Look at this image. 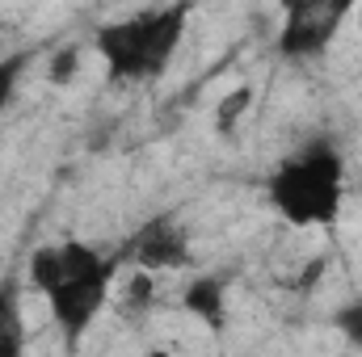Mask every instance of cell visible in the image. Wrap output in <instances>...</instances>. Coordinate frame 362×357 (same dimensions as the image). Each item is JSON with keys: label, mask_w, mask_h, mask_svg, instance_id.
I'll return each mask as SVG.
<instances>
[{"label": "cell", "mask_w": 362, "mask_h": 357, "mask_svg": "<svg viewBox=\"0 0 362 357\" xmlns=\"http://www.w3.org/2000/svg\"><path fill=\"white\" fill-rule=\"evenodd\" d=\"M270 206L291 227H333L346 202V160L329 139L303 143L266 181Z\"/></svg>", "instance_id": "1"}, {"label": "cell", "mask_w": 362, "mask_h": 357, "mask_svg": "<svg viewBox=\"0 0 362 357\" xmlns=\"http://www.w3.org/2000/svg\"><path fill=\"white\" fill-rule=\"evenodd\" d=\"M185 17H189V0L101 25L97 30V55L105 59L110 80L139 85V80L165 76V68L173 63L181 34H185Z\"/></svg>", "instance_id": "2"}, {"label": "cell", "mask_w": 362, "mask_h": 357, "mask_svg": "<svg viewBox=\"0 0 362 357\" xmlns=\"http://www.w3.org/2000/svg\"><path fill=\"white\" fill-rule=\"evenodd\" d=\"M64 277L42 294L51 307L55 328L64 332V345L76 349V341L93 328V320L101 315L105 298H110V282L118 273L114 257H101L93 244L81 240H64Z\"/></svg>", "instance_id": "3"}, {"label": "cell", "mask_w": 362, "mask_h": 357, "mask_svg": "<svg viewBox=\"0 0 362 357\" xmlns=\"http://www.w3.org/2000/svg\"><path fill=\"white\" fill-rule=\"evenodd\" d=\"M282 4V30H278V55L282 59H320L333 38L341 34V21L358 0H278Z\"/></svg>", "instance_id": "4"}, {"label": "cell", "mask_w": 362, "mask_h": 357, "mask_svg": "<svg viewBox=\"0 0 362 357\" xmlns=\"http://www.w3.org/2000/svg\"><path fill=\"white\" fill-rule=\"evenodd\" d=\"M131 257H135V265L139 269H152V273H165V269H181L189 265L194 257H189V240H185V231H181L173 219H152V223H144V231L131 240Z\"/></svg>", "instance_id": "5"}, {"label": "cell", "mask_w": 362, "mask_h": 357, "mask_svg": "<svg viewBox=\"0 0 362 357\" xmlns=\"http://www.w3.org/2000/svg\"><path fill=\"white\" fill-rule=\"evenodd\" d=\"M181 307L202 320L211 332H223L228 328V286L219 277H194L181 294Z\"/></svg>", "instance_id": "6"}, {"label": "cell", "mask_w": 362, "mask_h": 357, "mask_svg": "<svg viewBox=\"0 0 362 357\" xmlns=\"http://www.w3.org/2000/svg\"><path fill=\"white\" fill-rule=\"evenodd\" d=\"M25 349V320H21V286L17 277L0 282V357H17Z\"/></svg>", "instance_id": "7"}, {"label": "cell", "mask_w": 362, "mask_h": 357, "mask_svg": "<svg viewBox=\"0 0 362 357\" xmlns=\"http://www.w3.org/2000/svg\"><path fill=\"white\" fill-rule=\"evenodd\" d=\"M249 109H253V89H249V85H236V89H232L223 101H219V105H215V126H219L223 135H232Z\"/></svg>", "instance_id": "8"}, {"label": "cell", "mask_w": 362, "mask_h": 357, "mask_svg": "<svg viewBox=\"0 0 362 357\" xmlns=\"http://www.w3.org/2000/svg\"><path fill=\"white\" fill-rule=\"evenodd\" d=\"M25 68H30V51H17V55H4L0 59V114L8 109V101H13L17 85H21Z\"/></svg>", "instance_id": "9"}, {"label": "cell", "mask_w": 362, "mask_h": 357, "mask_svg": "<svg viewBox=\"0 0 362 357\" xmlns=\"http://www.w3.org/2000/svg\"><path fill=\"white\" fill-rule=\"evenodd\" d=\"M76 72H81V47H64V51H55L51 63H47V80H51L55 89H68V85L76 80Z\"/></svg>", "instance_id": "10"}, {"label": "cell", "mask_w": 362, "mask_h": 357, "mask_svg": "<svg viewBox=\"0 0 362 357\" xmlns=\"http://www.w3.org/2000/svg\"><path fill=\"white\" fill-rule=\"evenodd\" d=\"M156 298V273L152 269H135L131 282H127V307L131 311H148Z\"/></svg>", "instance_id": "11"}, {"label": "cell", "mask_w": 362, "mask_h": 357, "mask_svg": "<svg viewBox=\"0 0 362 357\" xmlns=\"http://www.w3.org/2000/svg\"><path fill=\"white\" fill-rule=\"evenodd\" d=\"M333 328H337L354 349H362V298H354V303H346V307L333 311Z\"/></svg>", "instance_id": "12"}, {"label": "cell", "mask_w": 362, "mask_h": 357, "mask_svg": "<svg viewBox=\"0 0 362 357\" xmlns=\"http://www.w3.org/2000/svg\"><path fill=\"white\" fill-rule=\"evenodd\" d=\"M358 25H362V13H358Z\"/></svg>", "instance_id": "13"}]
</instances>
